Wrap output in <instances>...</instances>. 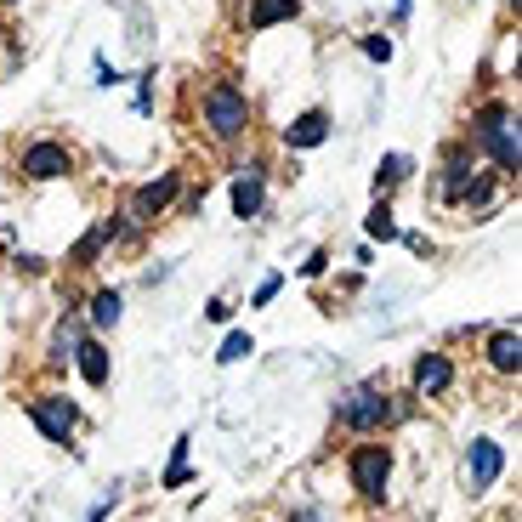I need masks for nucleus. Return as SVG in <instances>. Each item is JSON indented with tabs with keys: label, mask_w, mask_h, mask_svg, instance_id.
<instances>
[{
	"label": "nucleus",
	"mask_w": 522,
	"mask_h": 522,
	"mask_svg": "<svg viewBox=\"0 0 522 522\" xmlns=\"http://www.w3.org/2000/svg\"><path fill=\"white\" fill-rule=\"evenodd\" d=\"M250 352H256V341H250L244 330H233L222 341V352H216V358H222V364H239V358H250Z\"/></svg>",
	"instance_id": "dca6fc26"
},
{
	"label": "nucleus",
	"mask_w": 522,
	"mask_h": 522,
	"mask_svg": "<svg viewBox=\"0 0 522 522\" xmlns=\"http://www.w3.org/2000/svg\"><path fill=\"white\" fill-rule=\"evenodd\" d=\"M301 0H256L250 6V29H273V23H290Z\"/></svg>",
	"instance_id": "f8f14e48"
},
{
	"label": "nucleus",
	"mask_w": 522,
	"mask_h": 522,
	"mask_svg": "<svg viewBox=\"0 0 522 522\" xmlns=\"http://www.w3.org/2000/svg\"><path fill=\"white\" fill-rule=\"evenodd\" d=\"M171 193H176V176H159V182H148V188L131 199V210H137V216H154V210L171 205Z\"/></svg>",
	"instance_id": "ddd939ff"
},
{
	"label": "nucleus",
	"mask_w": 522,
	"mask_h": 522,
	"mask_svg": "<svg viewBox=\"0 0 522 522\" xmlns=\"http://www.w3.org/2000/svg\"><path fill=\"white\" fill-rule=\"evenodd\" d=\"M74 352H80V369H86V381H91V386H108V352L97 347V341H80Z\"/></svg>",
	"instance_id": "4468645a"
},
{
	"label": "nucleus",
	"mask_w": 522,
	"mask_h": 522,
	"mask_svg": "<svg viewBox=\"0 0 522 522\" xmlns=\"http://www.w3.org/2000/svg\"><path fill=\"white\" fill-rule=\"evenodd\" d=\"M233 210L239 216H256L261 210V165H244V176L233 182Z\"/></svg>",
	"instance_id": "9b49d317"
},
{
	"label": "nucleus",
	"mask_w": 522,
	"mask_h": 522,
	"mask_svg": "<svg viewBox=\"0 0 522 522\" xmlns=\"http://www.w3.org/2000/svg\"><path fill=\"white\" fill-rule=\"evenodd\" d=\"M386 477H392V454L381 449V443H369V449H358L352 454V488L358 494H386Z\"/></svg>",
	"instance_id": "20e7f679"
},
{
	"label": "nucleus",
	"mask_w": 522,
	"mask_h": 522,
	"mask_svg": "<svg viewBox=\"0 0 522 522\" xmlns=\"http://www.w3.org/2000/svg\"><path fill=\"white\" fill-rule=\"evenodd\" d=\"M505 471V454H500V443L494 437H477L466 449V483L471 488H494V477Z\"/></svg>",
	"instance_id": "39448f33"
},
{
	"label": "nucleus",
	"mask_w": 522,
	"mask_h": 522,
	"mask_svg": "<svg viewBox=\"0 0 522 522\" xmlns=\"http://www.w3.org/2000/svg\"><path fill=\"white\" fill-rule=\"evenodd\" d=\"M330 137V120H324V114H301L296 125H290V131H284V142H290V148H318V142Z\"/></svg>",
	"instance_id": "9d476101"
},
{
	"label": "nucleus",
	"mask_w": 522,
	"mask_h": 522,
	"mask_svg": "<svg viewBox=\"0 0 522 522\" xmlns=\"http://www.w3.org/2000/svg\"><path fill=\"white\" fill-rule=\"evenodd\" d=\"M182 483H188V437H176L171 471H165V488H182Z\"/></svg>",
	"instance_id": "a211bd4d"
},
{
	"label": "nucleus",
	"mask_w": 522,
	"mask_h": 522,
	"mask_svg": "<svg viewBox=\"0 0 522 522\" xmlns=\"http://www.w3.org/2000/svg\"><path fill=\"white\" fill-rule=\"evenodd\" d=\"M403 176H409V159H403V154H386L381 171H375V188H392V182H403Z\"/></svg>",
	"instance_id": "f3484780"
},
{
	"label": "nucleus",
	"mask_w": 522,
	"mask_h": 522,
	"mask_svg": "<svg viewBox=\"0 0 522 522\" xmlns=\"http://www.w3.org/2000/svg\"><path fill=\"white\" fill-rule=\"evenodd\" d=\"M488 364L500 369V375H511V369L522 364V335L517 330H494V335H488Z\"/></svg>",
	"instance_id": "1a4fd4ad"
},
{
	"label": "nucleus",
	"mask_w": 522,
	"mask_h": 522,
	"mask_svg": "<svg viewBox=\"0 0 522 522\" xmlns=\"http://www.w3.org/2000/svg\"><path fill=\"white\" fill-rule=\"evenodd\" d=\"M369 239H398V222H392V210H386V205H375V210H369Z\"/></svg>",
	"instance_id": "6ab92c4d"
},
{
	"label": "nucleus",
	"mask_w": 522,
	"mask_h": 522,
	"mask_svg": "<svg viewBox=\"0 0 522 522\" xmlns=\"http://www.w3.org/2000/svg\"><path fill=\"white\" fill-rule=\"evenodd\" d=\"M29 415H35V426L52 443H69V432H74V403H63V398H35L29 403Z\"/></svg>",
	"instance_id": "423d86ee"
},
{
	"label": "nucleus",
	"mask_w": 522,
	"mask_h": 522,
	"mask_svg": "<svg viewBox=\"0 0 522 522\" xmlns=\"http://www.w3.org/2000/svg\"><path fill=\"white\" fill-rule=\"evenodd\" d=\"M477 142L494 154V165H500V171H517V165H522L517 120H511V108H505V103H488L483 114H477Z\"/></svg>",
	"instance_id": "f257e3e1"
},
{
	"label": "nucleus",
	"mask_w": 522,
	"mask_h": 522,
	"mask_svg": "<svg viewBox=\"0 0 522 522\" xmlns=\"http://www.w3.org/2000/svg\"><path fill=\"white\" fill-rule=\"evenodd\" d=\"M91 324H97V330H114V324H120V296H114V290H97V296H91Z\"/></svg>",
	"instance_id": "2eb2a0df"
},
{
	"label": "nucleus",
	"mask_w": 522,
	"mask_h": 522,
	"mask_svg": "<svg viewBox=\"0 0 522 522\" xmlns=\"http://www.w3.org/2000/svg\"><path fill=\"white\" fill-rule=\"evenodd\" d=\"M364 52L375 57V63H386V57H392V40H381V35H369V40H364Z\"/></svg>",
	"instance_id": "aec40b11"
},
{
	"label": "nucleus",
	"mask_w": 522,
	"mask_h": 522,
	"mask_svg": "<svg viewBox=\"0 0 522 522\" xmlns=\"http://www.w3.org/2000/svg\"><path fill=\"white\" fill-rule=\"evenodd\" d=\"M335 420L352 426V432H369V426L392 420V403H386V392H375V386H352V392L335 398Z\"/></svg>",
	"instance_id": "f03ea898"
},
{
	"label": "nucleus",
	"mask_w": 522,
	"mask_h": 522,
	"mask_svg": "<svg viewBox=\"0 0 522 522\" xmlns=\"http://www.w3.org/2000/svg\"><path fill=\"white\" fill-rule=\"evenodd\" d=\"M449 381H454V364L443 358V352H426L415 364V392L420 398H437V392H449Z\"/></svg>",
	"instance_id": "6e6552de"
},
{
	"label": "nucleus",
	"mask_w": 522,
	"mask_h": 522,
	"mask_svg": "<svg viewBox=\"0 0 522 522\" xmlns=\"http://www.w3.org/2000/svg\"><path fill=\"white\" fill-rule=\"evenodd\" d=\"M69 171V154H63V142H35L29 154H23V176H35V182H52V176Z\"/></svg>",
	"instance_id": "0eeeda50"
},
{
	"label": "nucleus",
	"mask_w": 522,
	"mask_h": 522,
	"mask_svg": "<svg viewBox=\"0 0 522 522\" xmlns=\"http://www.w3.org/2000/svg\"><path fill=\"white\" fill-rule=\"evenodd\" d=\"M114 80H120V69H114L108 57H97V86H114Z\"/></svg>",
	"instance_id": "412c9836"
},
{
	"label": "nucleus",
	"mask_w": 522,
	"mask_h": 522,
	"mask_svg": "<svg viewBox=\"0 0 522 522\" xmlns=\"http://www.w3.org/2000/svg\"><path fill=\"white\" fill-rule=\"evenodd\" d=\"M244 120H250V103H244V91L239 86H210L205 91V125L216 131V137H239Z\"/></svg>",
	"instance_id": "7ed1b4c3"
}]
</instances>
